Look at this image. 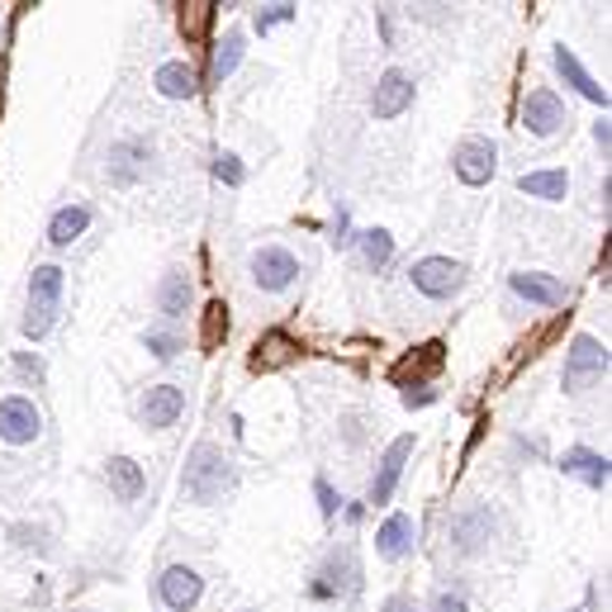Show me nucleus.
Masks as SVG:
<instances>
[{
    "instance_id": "nucleus-39",
    "label": "nucleus",
    "mask_w": 612,
    "mask_h": 612,
    "mask_svg": "<svg viewBox=\"0 0 612 612\" xmlns=\"http://www.w3.org/2000/svg\"><path fill=\"white\" fill-rule=\"evenodd\" d=\"M380 612H423V603L413 594H389L380 603Z\"/></svg>"
},
{
    "instance_id": "nucleus-13",
    "label": "nucleus",
    "mask_w": 612,
    "mask_h": 612,
    "mask_svg": "<svg viewBox=\"0 0 612 612\" xmlns=\"http://www.w3.org/2000/svg\"><path fill=\"white\" fill-rule=\"evenodd\" d=\"M413 96H419L413 76L403 67H385L380 82H375V90H371V114L375 120H399V114L413 105Z\"/></svg>"
},
{
    "instance_id": "nucleus-20",
    "label": "nucleus",
    "mask_w": 612,
    "mask_h": 612,
    "mask_svg": "<svg viewBox=\"0 0 612 612\" xmlns=\"http://www.w3.org/2000/svg\"><path fill=\"white\" fill-rule=\"evenodd\" d=\"M560 471L565 475H575L584 479L589 489H608V479H612V461L603 451H589V447H570L565 455H560Z\"/></svg>"
},
{
    "instance_id": "nucleus-26",
    "label": "nucleus",
    "mask_w": 612,
    "mask_h": 612,
    "mask_svg": "<svg viewBox=\"0 0 612 612\" xmlns=\"http://www.w3.org/2000/svg\"><path fill=\"white\" fill-rule=\"evenodd\" d=\"M351 247L361 252L366 271H385L395 262V238H389V228H361L357 238H351Z\"/></svg>"
},
{
    "instance_id": "nucleus-11",
    "label": "nucleus",
    "mask_w": 612,
    "mask_h": 612,
    "mask_svg": "<svg viewBox=\"0 0 612 612\" xmlns=\"http://www.w3.org/2000/svg\"><path fill=\"white\" fill-rule=\"evenodd\" d=\"M413 447H419V437L413 433H403V437H395L385 447V455H380V465H375V479H371V494H366V503H389L395 499V489H399V479H403V465H409V455H413Z\"/></svg>"
},
{
    "instance_id": "nucleus-38",
    "label": "nucleus",
    "mask_w": 612,
    "mask_h": 612,
    "mask_svg": "<svg viewBox=\"0 0 612 612\" xmlns=\"http://www.w3.org/2000/svg\"><path fill=\"white\" fill-rule=\"evenodd\" d=\"M328 233H333V238H328L333 247H351V238H357V233H351V214H347V210H337V214H333V224H328Z\"/></svg>"
},
{
    "instance_id": "nucleus-32",
    "label": "nucleus",
    "mask_w": 612,
    "mask_h": 612,
    "mask_svg": "<svg viewBox=\"0 0 612 612\" xmlns=\"http://www.w3.org/2000/svg\"><path fill=\"white\" fill-rule=\"evenodd\" d=\"M314 499H319V517H323V523H337V513H342V494L333 489L328 475H314Z\"/></svg>"
},
{
    "instance_id": "nucleus-34",
    "label": "nucleus",
    "mask_w": 612,
    "mask_h": 612,
    "mask_svg": "<svg viewBox=\"0 0 612 612\" xmlns=\"http://www.w3.org/2000/svg\"><path fill=\"white\" fill-rule=\"evenodd\" d=\"M399 399H403V409H427V403H437V385L433 380H399Z\"/></svg>"
},
{
    "instance_id": "nucleus-40",
    "label": "nucleus",
    "mask_w": 612,
    "mask_h": 612,
    "mask_svg": "<svg viewBox=\"0 0 612 612\" xmlns=\"http://www.w3.org/2000/svg\"><path fill=\"white\" fill-rule=\"evenodd\" d=\"M594 142L603 148V158H608V148H612V124H608V114H603V120H594Z\"/></svg>"
},
{
    "instance_id": "nucleus-12",
    "label": "nucleus",
    "mask_w": 612,
    "mask_h": 612,
    "mask_svg": "<svg viewBox=\"0 0 612 612\" xmlns=\"http://www.w3.org/2000/svg\"><path fill=\"white\" fill-rule=\"evenodd\" d=\"M565 124H570L565 100H560L551 86L527 90V100H523V128H527L532 138H551V134H560Z\"/></svg>"
},
{
    "instance_id": "nucleus-27",
    "label": "nucleus",
    "mask_w": 612,
    "mask_h": 612,
    "mask_svg": "<svg viewBox=\"0 0 612 612\" xmlns=\"http://www.w3.org/2000/svg\"><path fill=\"white\" fill-rule=\"evenodd\" d=\"M62 290H67V271L43 262L29 271V299L34 304H62Z\"/></svg>"
},
{
    "instance_id": "nucleus-3",
    "label": "nucleus",
    "mask_w": 612,
    "mask_h": 612,
    "mask_svg": "<svg viewBox=\"0 0 612 612\" xmlns=\"http://www.w3.org/2000/svg\"><path fill=\"white\" fill-rule=\"evenodd\" d=\"M409 280H413V290H419L423 299L447 304V299H455L465 290L471 271H465V262H455V257H419V262L409 266Z\"/></svg>"
},
{
    "instance_id": "nucleus-23",
    "label": "nucleus",
    "mask_w": 612,
    "mask_h": 612,
    "mask_svg": "<svg viewBox=\"0 0 612 612\" xmlns=\"http://www.w3.org/2000/svg\"><path fill=\"white\" fill-rule=\"evenodd\" d=\"M517 190L527 200H541V204H560L570 195V172L565 166H541V172H523L517 176Z\"/></svg>"
},
{
    "instance_id": "nucleus-24",
    "label": "nucleus",
    "mask_w": 612,
    "mask_h": 612,
    "mask_svg": "<svg viewBox=\"0 0 612 612\" xmlns=\"http://www.w3.org/2000/svg\"><path fill=\"white\" fill-rule=\"evenodd\" d=\"M90 228V204L86 200H72L62 204V210H53V218H48V247H72L82 233Z\"/></svg>"
},
{
    "instance_id": "nucleus-4",
    "label": "nucleus",
    "mask_w": 612,
    "mask_h": 612,
    "mask_svg": "<svg viewBox=\"0 0 612 612\" xmlns=\"http://www.w3.org/2000/svg\"><path fill=\"white\" fill-rule=\"evenodd\" d=\"M494 527H499V517H494L489 503H465L447 517V541L455 555H479V551H489Z\"/></svg>"
},
{
    "instance_id": "nucleus-35",
    "label": "nucleus",
    "mask_w": 612,
    "mask_h": 612,
    "mask_svg": "<svg viewBox=\"0 0 612 612\" xmlns=\"http://www.w3.org/2000/svg\"><path fill=\"white\" fill-rule=\"evenodd\" d=\"M218 337H228V309L210 304L204 309V347H218Z\"/></svg>"
},
{
    "instance_id": "nucleus-37",
    "label": "nucleus",
    "mask_w": 612,
    "mask_h": 612,
    "mask_svg": "<svg viewBox=\"0 0 612 612\" xmlns=\"http://www.w3.org/2000/svg\"><path fill=\"white\" fill-rule=\"evenodd\" d=\"M15 371L24 375V380H34L38 389L48 385V366H43V357H34V351H15Z\"/></svg>"
},
{
    "instance_id": "nucleus-1",
    "label": "nucleus",
    "mask_w": 612,
    "mask_h": 612,
    "mask_svg": "<svg viewBox=\"0 0 612 612\" xmlns=\"http://www.w3.org/2000/svg\"><path fill=\"white\" fill-rule=\"evenodd\" d=\"M238 489V465H233V455L224 447H214V441H195L190 455H186V471H180V494H186L190 503H224L228 494Z\"/></svg>"
},
{
    "instance_id": "nucleus-36",
    "label": "nucleus",
    "mask_w": 612,
    "mask_h": 612,
    "mask_svg": "<svg viewBox=\"0 0 612 612\" xmlns=\"http://www.w3.org/2000/svg\"><path fill=\"white\" fill-rule=\"evenodd\" d=\"M423 612H471V603H465L461 589H437V594L423 603Z\"/></svg>"
},
{
    "instance_id": "nucleus-8",
    "label": "nucleus",
    "mask_w": 612,
    "mask_h": 612,
    "mask_svg": "<svg viewBox=\"0 0 612 612\" xmlns=\"http://www.w3.org/2000/svg\"><path fill=\"white\" fill-rule=\"evenodd\" d=\"M247 271H252L257 290L285 295L299 280V257L290 252V247H280V242H266V247H257V252H252V266H247Z\"/></svg>"
},
{
    "instance_id": "nucleus-6",
    "label": "nucleus",
    "mask_w": 612,
    "mask_h": 612,
    "mask_svg": "<svg viewBox=\"0 0 612 612\" xmlns=\"http://www.w3.org/2000/svg\"><path fill=\"white\" fill-rule=\"evenodd\" d=\"M451 172H455L461 186H471V190L489 186L494 172H499V148H494V138H485V134L461 138L451 148Z\"/></svg>"
},
{
    "instance_id": "nucleus-5",
    "label": "nucleus",
    "mask_w": 612,
    "mask_h": 612,
    "mask_svg": "<svg viewBox=\"0 0 612 612\" xmlns=\"http://www.w3.org/2000/svg\"><path fill=\"white\" fill-rule=\"evenodd\" d=\"M603 375H608V347L589 333H575V342L565 351V375H560L565 395H584V389H594Z\"/></svg>"
},
{
    "instance_id": "nucleus-25",
    "label": "nucleus",
    "mask_w": 612,
    "mask_h": 612,
    "mask_svg": "<svg viewBox=\"0 0 612 612\" xmlns=\"http://www.w3.org/2000/svg\"><path fill=\"white\" fill-rule=\"evenodd\" d=\"M295 351H299V342L290 333L271 328V333L257 337V347H252V371H276V366H285V361H295Z\"/></svg>"
},
{
    "instance_id": "nucleus-18",
    "label": "nucleus",
    "mask_w": 612,
    "mask_h": 612,
    "mask_svg": "<svg viewBox=\"0 0 612 612\" xmlns=\"http://www.w3.org/2000/svg\"><path fill=\"white\" fill-rule=\"evenodd\" d=\"M508 290L517 299H527V304H541V309L565 304V285L555 276H546V271H513V276H508Z\"/></svg>"
},
{
    "instance_id": "nucleus-16",
    "label": "nucleus",
    "mask_w": 612,
    "mask_h": 612,
    "mask_svg": "<svg viewBox=\"0 0 612 612\" xmlns=\"http://www.w3.org/2000/svg\"><path fill=\"white\" fill-rule=\"evenodd\" d=\"M152 304H158V314L166 323H180L190 314V304H195V285H190V271L186 266H172L166 276L158 280V290H152Z\"/></svg>"
},
{
    "instance_id": "nucleus-15",
    "label": "nucleus",
    "mask_w": 612,
    "mask_h": 612,
    "mask_svg": "<svg viewBox=\"0 0 612 612\" xmlns=\"http://www.w3.org/2000/svg\"><path fill=\"white\" fill-rule=\"evenodd\" d=\"M551 67L560 72V82L575 90V96H584L589 105H603V110H608V86H598V82H594L589 67H584V62L575 58V48L555 43V48H551Z\"/></svg>"
},
{
    "instance_id": "nucleus-41",
    "label": "nucleus",
    "mask_w": 612,
    "mask_h": 612,
    "mask_svg": "<svg viewBox=\"0 0 612 612\" xmlns=\"http://www.w3.org/2000/svg\"><path fill=\"white\" fill-rule=\"evenodd\" d=\"M565 612H589V608H565Z\"/></svg>"
},
{
    "instance_id": "nucleus-19",
    "label": "nucleus",
    "mask_w": 612,
    "mask_h": 612,
    "mask_svg": "<svg viewBox=\"0 0 612 612\" xmlns=\"http://www.w3.org/2000/svg\"><path fill=\"white\" fill-rule=\"evenodd\" d=\"M242 58H247V34L242 29H228L224 38H214V48H210V72H204V82L210 86H224L233 72L242 67ZM200 82V86H204Z\"/></svg>"
},
{
    "instance_id": "nucleus-21",
    "label": "nucleus",
    "mask_w": 612,
    "mask_h": 612,
    "mask_svg": "<svg viewBox=\"0 0 612 612\" xmlns=\"http://www.w3.org/2000/svg\"><path fill=\"white\" fill-rule=\"evenodd\" d=\"M105 485L120 503H138L142 489H148V475H142V465L134 461V455H110L105 461Z\"/></svg>"
},
{
    "instance_id": "nucleus-14",
    "label": "nucleus",
    "mask_w": 612,
    "mask_h": 612,
    "mask_svg": "<svg viewBox=\"0 0 612 612\" xmlns=\"http://www.w3.org/2000/svg\"><path fill=\"white\" fill-rule=\"evenodd\" d=\"M158 598L166 612H190L204 598V579L195 565H166L158 575Z\"/></svg>"
},
{
    "instance_id": "nucleus-10",
    "label": "nucleus",
    "mask_w": 612,
    "mask_h": 612,
    "mask_svg": "<svg viewBox=\"0 0 612 612\" xmlns=\"http://www.w3.org/2000/svg\"><path fill=\"white\" fill-rule=\"evenodd\" d=\"M43 437V413L29 395H5L0 399V441L5 447H29Z\"/></svg>"
},
{
    "instance_id": "nucleus-22",
    "label": "nucleus",
    "mask_w": 612,
    "mask_h": 612,
    "mask_svg": "<svg viewBox=\"0 0 612 612\" xmlns=\"http://www.w3.org/2000/svg\"><path fill=\"white\" fill-rule=\"evenodd\" d=\"M152 86H158V96H166V100H195L200 96V72L190 67V62H180V58H172V62H162L158 72H152Z\"/></svg>"
},
{
    "instance_id": "nucleus-33",
    "label": "nucleus",
    "mask_w": 612,
    "mask_h": 612,
    "mask_svg": "<svg viewBox=\"0 0 612 612\" xmlns=\"http://www.w3.org/2000/svg\"><path fill=\"white\" fill-rule=\"evenodd\" d=\"M295 10H299V5H290V0H276V5H262V10H257V15H252V29H257V34H271V29H276V24H290V20H295Z\"/></svg>"
},
{
    "instance_id": "nucleus-30",
    "label": "nucleus",
    "mask_w": 612,
    "mask_h": 612,
    "mask_svg": "<svg viewBox=\"0 0 612 612\" xmlns=\"http://www.w3.org/2000/svg\"><path fill=\"white\" fill-rule=\"evenodd\" d=\"M210 20H214V5H204V0H190V5H180V38H186V43H204V34H210Z\"/></svg>"
},
{
    "instance_id": "nucleus-9",
    "label": "nucleus",
    "mask_w": 612,
    "mask_h": 612,
    "mask_svg": "<svg viewBox=\"0 0 612 612\" xmlns=\"http://www.w3.org/2000/svg\"><path fill=\"white\" fill-rule=\"evenodd\" d=\"M186 413V389L162 380V385H148L134 409V419L148 427V433H166V427H176V419Z\"/></svg>"
},
{
    "instance_id": "nucleus-7",
    "label": "nucleus",
    "mask_w": 612,
    "mask_h": 612,
    "mask_svg": "<svg viewBox=\"0 0 612 612\" xmlns=\"http://www.w3.org/2000/svg\"><path fill=\"white\" fill-rule=\"evenodd\" d=\"M357 579H361V565H357V555H351V546H333L328 560L319 565V575L309 579V598H314V603H333V598L357 589Z\"/></svg>"
},
{
    "instance_id": "nucleus-2",
    "label": "nucleus",
    "mask_w": 612,
    "mask_h": 612,
    "mask_svg": "<svg viewBox=\"0 0 612 612\" xmlns=\"http://www.w3.org/2000/svg\"><path fill=\"white\" fill-rule=\"evenodd\" d=\"M152 162H158V148L152 138L142 134H128V138H114L105 148V180L114 190H134L152 176Z\"/></svg>"
},
{
    "instance_id": "nucleus-29",
    "label": "nucleus",
    "mask_w": 612,
    "mask_h": 612,
    "mask_svg": "<svg viewBox=\"0 0 612 612\" xmlns=\"http://www.w3.org/2000/svg\"><path fill=\"white\" fill-rule=\"evenodd\" d=\"M58 314H62V304H34L29 299V309H24V319H20V333L29 337V342H43V337L53 333Z\"/></svg>"
},
{
    "instance_id": "nucleus-31",
    "label": "nucleus",
    "mask_w": 612,
    "mask_h": 612,
    "mask_svg": "<svg viewBox=\"0 0 612 612\" xmlns=\"http://www.w3.org/2000/svg\"><path fill=\"white\" fill-rule=\"evenodd\" d=\"M210 172H214L218 186H228V190H238L242 180H247V166H242L238 152H214V158H210Z\"/></svg>"
},
{
    "instance_id": "nucleus-28",
    "label": "nucleus",
    "mask_w": 612,
    "mask_h": 612,
    "mask_svg": "<svg viewBox=\"0 0 612 612\" xmlns=\"http://www.w3.org/2000/svg\"><path fill=\"white\" fill-rule=\"evenodd\" d=\"M138 342H142V351H148L152 361H176L180 351H186V342L176 337V328H142Z\"/></svg>"
},
{
    "instance_id": "nucleus-17",
    "label": "nucleus",
    "mask_w": 612,
    "mask_h": 612,
    "mask_svg": "<svg viewBox=\"0 0 612 612\" xmlns=\"http://www.w3.org/2000/svg\"><path fill=\"white\" fill-rule=\"evenodd\" d=\"M413 546H419V523L409 513H389L380 532H375V555L380 560H403L413 555Z\"/></svg>"
}]
</instances>
